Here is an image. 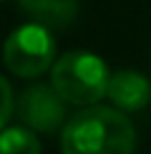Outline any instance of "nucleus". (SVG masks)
<instances>
[{"mask_svg": "<svg viewBox=\"0 0 151 154\" xmlns=\"http://www.w3.org/2000/svg\"><path fill=\"white\" fill-rule=\"evenodd\" d=\"M15 114V99H13V88L8 79H5L3 73H0V131L5 129V124H8V119Z\"/></svg>", "mask_w": 151, "mask_h": 154, "instance_id": "6e6552de", "label": "nucleus"}, {"mask_svg": "<svg viewBox=\"0 0 151 154\" xmlns=\"http://www.w3.org/2000/svg\"><path fill=\"white\" fill-rule=\"evenodd\" d=\"M63 154H134L136 131L131 119L113 106H83L61 129Z\"/></svg>", "mask_w": 151, "mask_h": 154, "instance_id": "f257e3e1", "label": "nucleus"}, {"mask_svg": "<svg viewBox=\"0 0 151 154\" xmlns=\"http://www.w3.org/2000/svg\"><path fill=\"white\" fill-rule=\"evenodd\" d=\"M111 71L106 61L88 51H71L61 56L50 68V86L61 94L66 104L96 106L106 96Z\"/></svg>", "mask_w": 151, "mask_h": 154, "instance_id": "f03ea898", "label": "nucleus"}, {"mask_svg": "<svg viewBox=\"0 0 151 154\" xmlns=\"http://www.w3.org/2000/svg\"><path fill=\"white\" fill-rule=\"evenodd\" d=\"M3 63L20 79H38L55 63V38L46 25L25 23L3 43Z\"/></svg>", "mask_w": 151, "mask_h": 154, "instance_id": "7ed1b4c3", "label": "nucleus"}, {"mask_svg": "<svg viewBox=\"0 0 151 154\" xmlns=\"http://www.w3.org/2000/svg\"><path fill=\"white\" fill-rule=\"evenodd\" d=\"M0 3H3V0H0Z\"/></svg>", "mask_w": 151, "mask_h": 154, "instance_id": "1a4fd4ad", "label": "nucleus"}, {"mask_svg": "<svg viewBox=\"0 0 151 154\" xmlns=\"http://www.w3.org/2000/svg\"><path fill=\"white\" fill-rule=\"evenodd\" d=\"M106 96L113 104V109H118L123 114L141 111L151 101V81L134 68H121V71L111 73Z\"/></svg>", "mask_w": 151, "mask_h": 154, "instance_id": "39448f33", "label": "nucleus"}, {"mask_svg": "<svg viewBox=\"0 0 151 154\" xmlns=\"http://www.w3.org/2000/svg\"><path fill=\"white\" fill-rule=\"evenodd\" d=\"M0 154H40V139L28 126H5L0 131Z\"/></svg>", "mask_w": 151, "mask_h": 154, "instance_id": "0eeeda50", "label": "nucleus"}, {"mask_svg": "<svg viewBox=\"0 0 151 154\" xmlns=\"http://www.w3.org/2000/svg\"><path fill=\"white\" fill-rule=\"evenodd\" d=\"M68 104L50 83H33L15 99V116L35 134H55L68 121Z\"/></svg>", "mask_w": 151, "mask_h": 154, "instance_id": "20e7f679", "label": "nucleus"}, {"mask_svg": "<svg viewBox=\"0 0 151 154\" xmlns=\"http://www.w3.org/2000/svg\"><path fill=\"white\" fill-rule=\"evenodd\" d=\"M20 10L33 18V23L46 28H66L78 15V0H18Z\"/></svg>", "mask_w": 151, "mask_h": 154, "instance_id": "423d86ee", "label": "nucleus"}]
</instances>
